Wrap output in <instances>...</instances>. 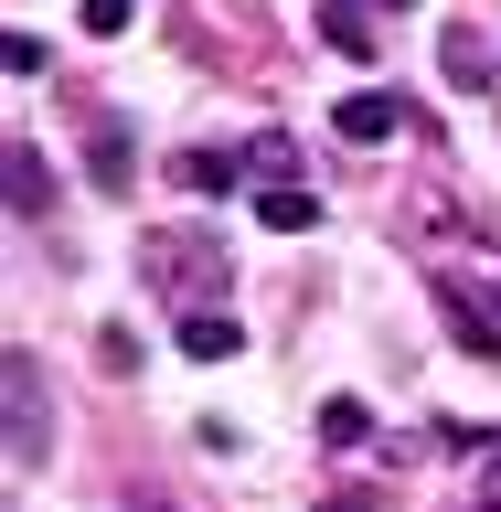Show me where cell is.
<instances>
[{
    "mask_svg": "<svg viewBox=\"0 0 501 512\" xmlns=\"http://www.w3.org/2000/svg\"><path fill=\"white\" fill-rule=\"evenodd\" d=\"M0 406H11V470H43L54 459V416H43V363L32 352L0 363Z\"/></svg>",
    "mask_w": 501,
    "mask_h": 512,
    "instance_id": "obj_1",
    "label": "cell"
},
{
    "mask_svg": "<svg viewBox=\"0 0 501 512\" xmlns=\"http://www.w3.org/2000/svg\"><path fill=\"white\" fill-rule=\"evenodd\" d=\"M438 64H448V86H470V96L501 75V64H491V43H480L470 22H448V32H438Z\"/></svg>",
    "mask_w": 501,
    "mask_h": 512,
    "instance_id": "obj_2",
    "label": "cell"
},
{
    "mask_svg": "<svg viewBox=\"0 0 501 512\" xmlns=\"http://www.w3.org/2000/svg\"><path fill=\"white\" fill-rule=\"evenodd\" d=\"M427 299H438V310H448V331H459V342H470L480 363H491V352H501V331H491V320L470 310V288H459V278H427Z\"/></svg>",
    "mask_w": 501,
    "mask_h": 512,
    "instance_id": "obj_3",
    "label": "cell"
},
{
    "mask_svg": "<svg viewBox=\"0 0 501 512\" xmlns=\"http://www.w3.org/2000/svg\"><path fill=\"white\" fill-rule=\"evenodd\" d=\"M331 118H342V139H395V96H384V86H363V96H342Z\"/></svg>",
    "mask_w": 501,
    "mask_h": 512,
    "instance_id": "obj_4",
    "label": "cell"
},
{
    "mask_svg": "<svg viewBox=\"0 0 501 512\" xmlns=\"http://www.w3.org/2000/svg\"><path fill=\"white\" fill-rule=\"evenodd\" d=\"M11 214H54V182H43V150H11Z\"/></svg>",
    "mask_w": 501,
    "mask_h": 512,
    "instance_id": "obj_5",
    "label": "cell"
},
{
    "mask_svg": "<svg viewBox=\"0 0 501 512\" xmlns=\"http://www.w3.org/2000/svg\"><path fill=\"white\" fill-rule=\"evenodd\" d=\"M256 214L278 224V235H310V224H320V203H310L299 182H278V192H256Z\"/></svg>",
    "mask_w": 501,
    "mask_h": 512,
    "instance_id": "obj_6",
    "label": "cell"
},
{
    "mask_svg": "<svg viewBox=\"0 0 501 512\" xmlns=\"http://www.w3.org/2000/svg\"><path fill=\"white\" fill-rule=\"evenodd\" d=\"M182 352H192V363H224V352H235V320H214V310L182 320Z\"/></svg>",
    "mask_w": 501,
    "mask_h": 512,
    "instance_id": "obj_7",
    "label": "cell"
},
{
    "mask_svg": "<svg viewBox=\"0 0 501 512\" xmlns=\"http://www.w3.org/2000/svg\"><path fill=\"white\" fill-rule=\"evenodd\" d=\"M320 32H331V54H352V64L374 54V22H363V11H331V22H320Z\"/></svg>",
    "mask_w": 501,
    "mask_h": 512,
    "instance_id": "obj_8",
    "label": "cell"
},
{
    "mask_svg": "<svg viewBox=\"0 0 501 512\" xmlns=\"http://www.w3.org/2000/svg\"><path fill=\"white\" fill-rule=\"evenodd\" d=\"M86 32H128V0H86Z\"/></svg>",
    "mask_w": 501,
    "mask_h": 512,
    "instance_id": "obj_9",
    "label": "cell"
}]
</instances>
